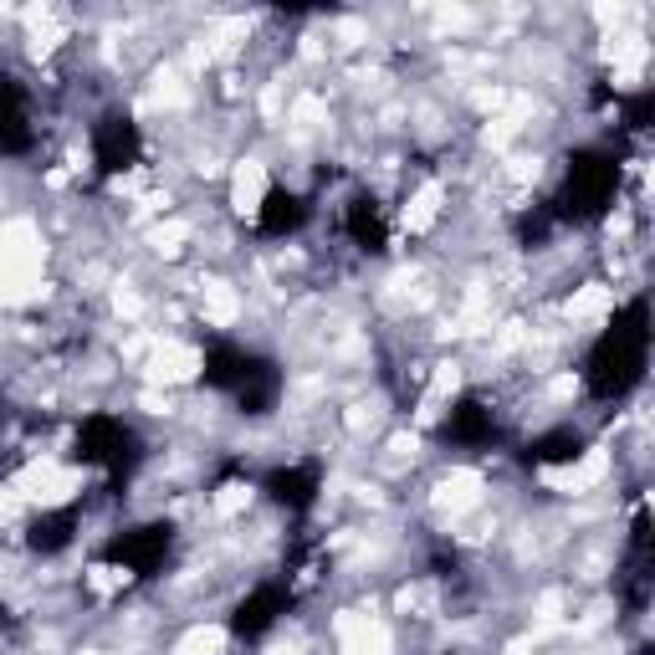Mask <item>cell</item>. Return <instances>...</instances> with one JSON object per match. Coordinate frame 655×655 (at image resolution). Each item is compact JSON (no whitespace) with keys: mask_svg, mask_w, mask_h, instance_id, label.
<instances>
[{"mask_svg":"<svg viewBox=\"0 0 655 655\" xmlns=\"http://www.w3.org/2000/svg\"><path fill=\"white\" fill-rule=\"evenodd\" d=\"M144 384L149 389H180V384H195L200 369H205V354L185 338H154V348L144 354Z\"/></svg>","mask_w":655,"mask_h":655,"instance_id":"obj_1","label":"cell"},{"mask_svg":"<svg viewBox=\"0 0 655 655\" xmlns=\"http://www.w3.org/2000/svg\"><path fill=\"white\" fill-rule=\"evenodd\" d=\"M609 451L604 446H589L574 466H543L538 471V482L543 487H553V492H563V497H589V492H599L604 482H609Z\"/></svg>","mask_w":655,"mask_h":655,"instance_id":"obj_2","label":"cell"},{"mask_svg":"<svg viewBox=\"0 0 655 655\" xmlns=\"http://www.w3.org/2000/svg\"><path fill=\"white\" fill-rule=\"evenodd\" d=\"M482 497H487V476L476 471V466H451L441 482H435V492H430L435 512H446L451 522H461L466 512H476V507H482Z\"/></svg>","mask_w":655,"mask_h":655,"instance_id":"obj_3","label":"cell"},{"mask_svg":"<svg viewBox=\"0 0 655 655\" xmlns=\"http://www.w3.org/2000/svg\"><path fill=\"white\" fill-rule=\"evenodd\" d=\"M267 164L261 159H241L236 169H231V210L241 215V221H256L261 215V205H267Z\"/></svg>","mask_w":655,"mask_h":655,"instance_id":"obj_4","label":"cell"},{"mask_svg":"<svg viewBox=\"0 0 655 655\" xmlns=\"http://www.w3.org/2000/svg\"><path fill=\"white\" fill-rule=\"evenodd\" d=\"M241 313H246V297L231 282H221V277H205L200 282V318L210 328H231Z\"/></svg>","mask_w":655,"mask_h":655,"instance_id":"obj_5","label":"cell"},{"mask_svg":"<svg viewBox=\"0 0 655 655\" xmlns=\"http://www.w3.org/2000/svg\"><path fill=\"white\" fill-rule=\"evenodd\" d=\"M609 313H615V287H604V282H584V287H574L569 302H563V318L579 323V328H599Z\"/></svg>","mask_w":655,"mask_h":655,"instance_id":"obj_6","label":"cell"},{"mask_svg":"<svg viewBox=\"0 0 655 655\" xmlns=\"http://www.w3.org/2000/svg\"><path fill=\"white\" fill-rule=\"evenodd\" d=\"M441 210H446V185H441V180H420L415 195L405 200V215H400V221H405L410 236H425L435 221H441Z\"/></svg>","mask_w":655,"mask_h":655,"instance_id":"obj_7","label":"cell"},{"mask_svg":"<svg viewBox=\"0 0 655 655\" xmlns=\"http://www.w3.org/2000/svg\"><path fill=\"white\" fill-rule=\"evenodd\" d=\"M169 655H226V630L221 625H190L180 640H174Z\"/></svg>","mask_w":655,"mask_h":655,"instance_id":"obj_8","label":"cell"},{"mask_svg":"<svg viewBox=\"0 0 655 655\" xmlns=\"http://www.w3.org/2000/svg\"><path fill=\"white\" fill-rule=\"evenodd\" d=\"M190 236H195V226L185 221V215H174V221H164V226H154V231H149V246H154L159 256H180Z\"/></svg>","mask_w":655,"mask_h":655,"instance_id":"obj_9","label":"cell"},{"mask_svg":"<svg viewBox=\"0 0 655 655\" xmlns=\"http://www.w3.org/2000/svg\"><path fill=\"white\" fill-rule=\"evenodd\" d=\"M251 497H256V487H251V482H226L221 492L210 497V512L221 517V522H226V517H241V512L251 507Z\"/></svg>","mask_w":655,"mask_h":655,"instance_id":"obj_10","label":"cell"},{"mask_svg":"<svg viewBox=\"0 0 655 655\" xmlns=\"http://www.w3.org/2000/svg\"><path fill=\"white\" fill-rule=\"evenodd\" d=\"M82 579H87V589H93V594L108 599V594H118V589L128 584V569H118V563H93V569H87Z\"/></svg>","mask_w":655,"mask_h":655,"instance_id":"obj_11","label":"cell"},{"mask_svg":"<svg viewBox=\"0 0 655 655\" xmlns=\"http://www.w3.org/2000/svg\"><path fill=\"white\" fill-rule=\"evenodd\" d=\"M144 308H149V302H144V292H139V287H128V282H118V287H113V313H118L123 323H139V318H144Z\"/></svg>","mask_w":655,"mask_h":655,"instance_id":"obj_12","label":"cell"},{"mask_svg":"<svg viewBox=\"0 0 655 655\" xmlns=\"http://www.w3.org/2000/svg\"><path fill=\"white\" fill-rule=\"evenodd\" d=\"M323 118H328V103L313 98V93H302V98L292 103V113H287V123H297V128H318Z\"/></svg>","mask_w":655,"mask_h":655,"instance_id":"obj_13","label":"cell"},{"mask_svg":"<svg viewBox=\"0 0 655 655\" xmlns=\"http://www.w3.org/2000/svg\"><path fill=\"white\" fill-rule=\"evenodd\" d=\"M139 410H144V415H169L174 405H169L164 389H144V395H139Z\"/></svg>","mask_w":655,"mask_h":655,"instance_id":"obj_14","label":"cell"}]
</instances>
